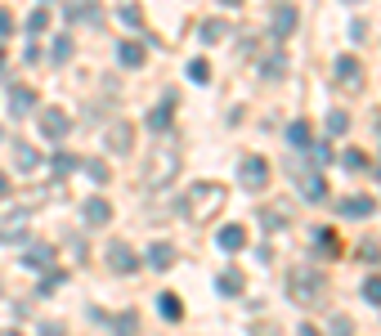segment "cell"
<instances>
[{
	"instance_id": "obj_24",
	"label": "cell",
	"mask_w": 381,
	"mask_h": 336,
	"mask_svg": "<svg viewBox=\"0 0 381 336\" xmlns=\"http://www.w3.org/2000/svg\"><path fill=\"white\" fill-rule=\"evenodd\" d=\"M260 224L269 229V233H274V229H287V211H283V207H264V211H260Z\"/></svg>"
},
{
	"instance_id": "obj_37",
	"label": "cell",
	"mask_w": 381,
	"mask_h": 336,
	"mask_svg": "<svg viewBox=\"0 0 381 336\" xmlns=\"http://www.w3.org/2000/svg\"><path fill=\"white\" fill-rule=\"evenodd\" d=\"M86 175H90L94 184H108V179H112V175H108V166H104V162H86Z\"/></svg>"
},
{
	"instance_id": "obj_19",
	"label": "cell",
	"mask_w": 381,
	"mask_h": 336,
	"mask_svg": "<svg viewBox=\"0 0 381 336\" xmlns=\"http://www.w3.org/2000/svg\"><path fill=\"white\" fill-rule=\"evenodd\" d=\"M117 59H122V67H144V45L139 41H122V49H117Z\"/></svg>"
},
{
	"instance_id": "obj_41",
	"label": "cell",
	"mask_w": 381,
	"mask_h": 336,
	"mask_svg": "<svg viewBox=\"0 0 381 336\" xmlns=\"http://www.w3.org/2000/svg\"><path fill=\"white\" fill-rule=\"evenodd\" d=\"M9 31H14V14H9V9H0V41H5Z\"/></svg>"
},
{
	"instance_id": "obj_13",
	"label": "cell",
	"mask_w": 381,
	"mask_h": 336,
	"mask_svg": "<svg viewBox=\"0 0 381 336\" xmlns=\"http://www.w3.org/2000/svg\"><path fill=\"white\" fill-rule=\"evenodd\" d=\"M215 242H220V251H242L247 247V229L242 224H224L220 233H215Z\"/></svg>"
},
{
	"instance_id": "obj_47",
	"label": "cell",
	"mask_w": 381,
	"mask_h": 336,
	"mask_svg": "<svg viewBox=\"0 0 381 336\" xmlns=\"http://www.w3.org/2000/svg\"><path fill=\"white\" fill-rule=\"evenodd\" d=\"M0 336H19V332H0Z\"/></svg>"
},
{
	"instance_id": "obj_36",
	"label": "cell",
	"mask_w": 381,
	"mask_h": 336,
	"mask_svg": "<svg viewBox=\"0 0 381 336\" xmlns=\"http://www.w3.org/2000/svg\"><path fill=\"white\" fill-rule=\"evenodd\" d=\"M45 27H49V14L45 9H31L27 14V31H45Z\"/></svg>"
},
{
	"instance_id": "obj_21",
	"label": "cell",
	"mask_w": 381,
	"mask_h": 336,
	"mask_svg": "<svg viewBox=\"0 0 381 336\" xmlns=\"http://www.w3.org/2000/svg\"><path fill=\"white\" fill-rule=\"evenodd\" d=\"M292 27H296V9L292 5H278L274 9V36H287Z\"/></svg>"
},
{
	"instance_id": "obj_25",
	"label": "cell",
	"mask_w": 381,
	"mask_h": 336,
	"mask_svg": "<svg viewBox=\"0 0 381 336\" xmlns=\"http://www.w3.org/2000/svg\"><path fill=\"white\" fill-rule=\"evenodd\" d=\"M260 72L269 76V81H278V76H287V54H269L260 63Z\"/></svg>"
},
{
	"instance_id": "obj_6",
	"label": "cell",
	"mask_w": 381,
	"mask_h": 336,
	"mask_svg": "<svg viewBox=\"0 0 381 336\" xmlns=\"http://www.w3.org/2000/svg\"><path fill=\"white\" fill-rule=\"evenodd\" d=\"M337 211L345 215V220H368V215L377 211V202H372L368 193H350V197H341V202H337Z\"/></svg>"
},
{
	"instance_id": "obj_39",
	"label": "cell",
	"mask_w": 381,
	"mask_h": 336,
	"mask_svg": "<svg viewBox=\"0 0 381 336\" xmlns=\"http://www.w3.org/2000/svg\"><path fill=\"white\" fill-rule=\"evenodd\" d=\"M247 336H283V332H278V323H252Z\"/></svg>"
},
{
	"instance_id": "obj_22",
	"label": "cell",
	"mask_w": 381,
	"mask_h": 336,
	"mask_svg": "<svg viewBox=\"0 0 381 336\" xmlns=\"http://www.w3.org/2000/svg\"><path fill=\"white\" fill-rule=\"evenodd\" d=\"M112 332H117V336H139V314L135 310L117 314V318H112Z\"/></svg>"
},
{
	"instance_id": "obj_8",
	"label": "cell",
	"mask_w": 381,
	"mask_h": 336,
	"mask_svg": "<svg viewBox=\"0 0 381 336\" xmlns=\"http://www.w3.org/2000/svg\"><path fill=\"white\" fill-rule=\"evenodd\" d=\"M81 215H86L90 229H104V224L112 220V207H108L104 197H86V202H81Z\"/></svg>"
},
{
	"instance_id": "obj_31",
	"label": "cell",
	"mask_w": 381,
	"mask_h": 336,
	"mask_svg": "<svg viewBox=\"0 0 381 336\" xmlns=\"http://www.w3.org/2000/svg\"><path fill=\"white\" fill-rule=\"evenodd\" d=\"M224 31H229V27H224L220 19H211V23H202V41H207V45H215V41L224 36Z\"/></svg>"
},
{
	"instance_id": "obj_35",
	"label": "cell",
	"mask_w": 381,
	"mask_h": 336,
	"mask_svg": "<svg viewBox=\"0 0 381 336\" xmlns=\"http://www.w3.org/2000/svg\"><path fill=\"white\" fill-rule=\"evenodd\" d=\"M327 130H332V134H345V130H350V117H345V112H327Z\"/></svg>"
},
{
	"instance_id": "obj_30",
	"label": "cell",
	"mask_w": 381,
	"mask_h": 336,
	"mask_svg": "<svg viewBox=\"0 0 381 336\" xmlns=\"http://www.w3.org/2000/svg\"><path fill=\"white\" fill-rule=\"evenodd\" d=\"M363 300H368V305H381V274L363 278Z\"/></svg>"
},
{
	"instance_id": "obj_16",
	"label": "cell",
	"mask_w": 381,
	"mask_h": 336,
	"mask_svg": "<svg viewBox=\"0 0 381 336\" xmlns=\"http://www.w3.org/2000/svg\"><path fill=\"white\" fill-rule=\"evenodd\" d=\"M215 287H220L224 296H238L242 287H247V278H242V269H224L220 278H215Z\"/></svg>"
},
{
	"instance_id": "obj_7",
	"label": "cell",
	"mask_w": 381,
	"mask_h": 336,
	"mask_svg": "<svg viewBox=\"0 0 381 336\" xmlns=\"http://www.w3.org/2000/svg\"><path fill=\"white\" fill-rule=\"evenodd\" d=\"M108 265H112V274H135V269H139V256H135L126 242H112V247H108Z\"/></svg>"
},
{
	"instance_id": "obj_2",
	"label": "cell",
	"mask_w": 381,
	"mask_h": 336,
	"mask_svg": "<svg viewBox=\"0 0 381 336\" xmlns=\"http://www.w3.org/2000/svg\"><path fill=\"white\" fill-rule=\"evenodd\" d=\"M175 175H179V148L175 144H157L148 166H144V184L148 189H167Z\"/></svg>"
},
{
	"instance_id": "obj_3",
	"label": "cell",
	"mask_w": 381,
	"mask_h": 336,
	"mask_svg": "<svg viewBox=\"0 0 381 336\" xmlns=\"http://www.w3.org/2000/svg\"><path fill=\"white\" fill-rule=\"evenodd\" d=\"M224 207V189L220 184H193L189 197H184V211L193 215V220H207V215H215Z\"/></svg>"
},
{
	"instance_id": "obj_46",
	"label": "cell",
	"mask_w": 381,
	"mask_h": 336,
	"mask_svg": "<svg viewBox=\"0 0 381 336\" xmlns=\"http://www.w3.org/2000/svg\"><path fill=\"white\" fill-rule=\"evenodd\" d=\"M224 5H242V0H224Z\"/></svg>"
},
{
	"instance_id": "obj_20",
	"label": "cell",
	"mask_w": 381,
	"mask_h": 336,
	"mask_svg": "<svg viewBox=\"0 0 381 336\" xmlns=\"http://www.w3.org/2000/svg\"><path fill=\"white\" fill-rule=\"evenodd\" d=\"M175 117V99H167V104H157L153 112H148V130H167Z\"/></svg>"
},
{
	"instance_id": "obj_34",
	"label": "cell",
	"mask_w": 381,
	"mask_h": 336,
	"mask_svg": "<svg viewBox=\"0 0 381 336\" xmlns=\"http://www.w3.org/2000/svg\"><path fill=\"white\" fill-rule=\"evenodd\" d=\"M49 59H54V67H59V63H68V59H72V41H68V36H59V41H54V54H49Z\"/></svg>"
},
{
	"instance_id": "obj_32",
	"label": "cell",
	"mask_w": 381,
	"mask_h": 336,
	"mask_svg": "<svg viewBox=\"0 0 381 336\" xmlns=\"http://www.w3.org/2000/svg\"><path fill=\"white\" fill-rule=\"evenodd\" d=\"M305 153L314 157V166H327V162H332V148H327L323 139H319V144H310V148H305Z\"/></svg>"
},
{
	"instance_id": "obj_15",
	"label": "cell",
	"mask_w": 381,
	"mask_h": 336,
	"mask_svg": "<svg viewBox=\"0 0 381 336\" xmlns=\"http://www.w3.org/2000/svg\"><path fill=\"white\" fill-rule=\"evenodd\" d=\"M148 265H153L157 274H167V269L175 265V247L171 242H153V247H148Z\"/></svg>"
},
{
	"instance_id": "obj_12",
	"label": "cell",
	"mask_w": 381,
	"mask_h": 336,
	"mask_svg": "<svg viewBox=\"0 0 381 336\" xmlns=\"http://www.w3.org/2000/svg\"><path fill=\"white\" fill-rule=\"evenodd\" d=\"M23 265H27V269H49V265H54V251H49L45 242H27Z\"/></svg>"
},
{
	"instance_id": "obj_14",
	"label": "cell",
	"mask_w": 381,
	"mask_h": 336,
	"mask_svg": "<svg viewBox=\"0 0 381 336\" xmlns=\"http://www.w3.org/2000/svg\"><path fill=\"white\" fill-rule=\"evenodd\" d=\"M130 139H135V126H126V122H117V126H112L108 130V148H112V153H130Z\"/></svg>"
},
{
	"instance_id": "obj_45",
	"label": "cell",
	"mask_w": 381,
	"mask_h": 336,
	"mask_svg": "<svg viewBox=\"0 0 381 336\" xmlns=\"http://www.w3.org/2000/svg\"><path fill=\"white\" fill-rule=\"evenodd\" d=\"M0 72H5V49H0Z\"/></svg>"
},
{
	"instance_id": "obj_26",
	"label": "cell",
	"mask_w": 381,
	"mask_h": 336,
	"mask_svg": "<svg viewBox=\"0 0 381 336\" xmlns=\"http://www.w3.org/2000/svg\"><path fill=\"white\" fill-rule=\"evenodd\" d=\"M76 166H81V162H76L72 153H54V162H49V171H54V175L63 179V175H72V171H76Z\"/></svg>"
},
{
	"instance_id": "obj_10",
	"label": "cell",
	"mask_w": 381,
	"mask_h": 336,
	"mask_svg": "<svg viewBox=\"0 0 381 336\" xmlns=\"http://www.w3.org/2000/svg\"><path fill=\"white\" fill-rule=\"evenodd\" d=\"M31 108H36V90H31V86H9V112L27 117Z\"/></svg>"
},
{
	"instance_id": "obj_23",
	"label": "cell",
	"mask_w": 381,
	"mask_h": 336,
	"mask_svg": "<svg viewBox=\"0 0 381 336\" xmlns=\"http://www.w3.org/2000/svg\"><path fill=\"white\" fill-rule=\"evenodd\" d=\"M287 144H292V148H310V144H314L310 122H292V126H287Z\"/></svg>"
},
{
	"instance_id": "obj_38",
	"label": "cell",
	"mask_w": 381,
	"mask_h": 336,
	"mask_svg": "<svg viewBox=\"0 0 381 336\" xmlns=\"http://www.w3.org/2000/svg\"><path fill=\"white\" fill-rule=\"evenodd\" d=\"M189 76L197 81V86H202V81H211V67H207L202 59H193V63H189Z\"/></svg>"
},
{
	"instance_id": "obj_9",
	"label": "cell",
	"mask_w": 381,
	"mask_h": 336,
	"mask_svg": "<svg viewBox=\"0 0 381 336\" xmlns=\"http://www.w3.org/2000/svg\"><path fill=\"white\" fill-rule=\"evenodd\" d=\"M27 220H31L27 211H9L5 220H0V242H19L23 229H27Z\"/></svg>"
},
{
	"instance_id": "obj_1",
	"label": "cell",
	"mask_w": 381,
	"mask_h": 336,
	"mask_svg": "<svg viewBox=\"0 0 381 336\" xmlns=\"http://www.w3.org/2000/svg\"><path fill=\"white\" fill-rule=\"evenodd\" d=\"M287 296H292L301 310H314V305L327 296V278L319 274V269H310V265H296L292 274H287Z\"/></svg>"
},
{
	"instance_id": "obj_29",
	"label": "cell",
	"mask_w": 381,
	"mask_h": 336,
	"mask_svg": "<svg viewBox=\"0 0 381 336\" xmlns=\"http://www.w3.org/2000/svg\"><path fill=\"white\" fill-rule=\"evenodd\" d=\"M14 162H19V171H36V166H41V153H36V148H19Z\"/></svg>"
},
{
	"instance_id": "obj_18",
	"label": "cell",
	"mask_w": 381,
	"mask_h": 336,
	"mask_svg": "<svg viewBox=\"0 0 381 336\" xmlns=\"http://www.w3.org/2000/svg\"><path fill=\"white\" fill-rule=\"evenodd\" d=\"M157 310H162V318L179 323V318H184V300H179V296H171V292H162V296H157Z\"/></svg>"
},
{
	"instance_id": "obj_44",
	"label": "cell",
	"mask_w": 381,
	"mask_h": 336,
	"mask_svg": "<svg viewBox=\"0 0 381 336\" xmlns=\"http://www.w3.org/2000/svg\"><path fill=\"white\" fill-rule=\"evenodd\" d=\"M296 336H319V332H314V327H310V323H305V327H301V332H296Z\"/></svg>"
},
{
	"instance_id": "obj_5",
	"label": "cell",
	"mask_w": 381,
	"mask_h": 336,
	"mask_svg": "<svg viewBox=\"0 0 381 336\" xmlns=\"http://www.w3.org/2000/svg\"><path fill=\"white\" fill-rule=\"evenodd\" d=\"M238 175H242V189H252V193H260L264 184H269V162L264 157H242V166H238Z\"/></svg>"
},
{
	"instance_id": "obj_42",
	"label": "cell",
	"mask_w": 381,
	"mask_h": 336,
	"mask_svg": "<svg viewBox=\"0 0 381 336\" xmlns=\"http://www.w3.org/2000/svg\"><path fill=\"white\" fill-rule=\"evenodd\" d=\"M41 336H68V332H63L59 323H41Z\"/></svg>"
},
{
	"instance_id": "obj_43",
	"label": "cell",
	"mask_w": 381,
	"mask_h": 336,
	"mask_svg": "<svg viewBox=\"0 0 381 336\" xmlns=\"http://www.w3.org/2000/svg\"><path fill=\"white\" fill-rule=\"evenodd\" d=\"M0 197H9V179L5 175H0Z\"/></svg>"
},
{
	"instance_id": "obj_40",
	"label": "cell",
	"mask_w": 381,
	"mask_h": 336,
	"mask_svg": "<svg viewBox=\"0 0 381 336\" xmlns=\"http://www.w3.org/2000/svg\"><path fill=\"white\" fill-rule=\"evenodd\" d=\"M332 336H350V318H345V314L332 318Z\"/></svg>"
},
{
	"instance_id": "obj_33",
	"label": "cell",
	"mask_w": 381,
	"mask_h": 336,
	"mask_svg": "<svg viewBox=\"0 0 381 336\" xmlns=\"http://www.w3.org/2000/svg\"><path fill=\"white\" fill-rule=\"evenodd\" d=\"M341 162H345V171H363V166H368V157H363L359 148H345V153H341Z\"/></svg>"
},
{
	"instance_id": "obj_27",
	"label": "cell",
	"mask_w": 381,
	"mask_h": 336,
	"mask_svg": "<svg viewBox=\"0 0 381 336\" xmlns=\"http://www.w3.org/2000/svg\"><path fill=\"white\" fill-rule=\"evenodd\" d=\"M63 278H68V274H63V269H49V274L41 278V287H36V292H41V296H54V292L63 287Z\"/></svg>"
},
{
	"instance_id": "obj_4",
	"label": "cell",
	"mask_w": 381,
	"mask_h": 336,
	"mask_svg": "<svg viewBox=\"0 0 381 336\" xmlns=\"http://www.w3.org/2000/svg\"><path fill=\"white\" fill-rule=\"evenodd\" d=\"M36 122H41V134H45V139H54V144L68 139V130H72V117L63 112V108H41Z\"/></svg>"
},
{
	"instance_id": "obj_28",
	"label": "cell",
	"mask_w": 381,
	"mask_h": 336,
	"mask_svg": "<svg viewBox=\"0 0 381 336\" xmlns=\"http://www.w3.org/2000/svg\"><path fill=\"white\" fill-rule=\"evenodd\" d=\"M314 247H323V256H341V242H337V233H327V229H319V233H314Z\"/></svg>"
},
{
	"instance_id": "obj_17",
	"label": "cell",
	"mask_w": 381,
	"mask_h": 336,
	"mask_svg": "<svg viewBox=\"0 0 381 336\" xmlns=\"http://www.w3.org/2000/svg\"><path fill=\"white\" fill-rule=\"evenodd\" d=\"M301 193H305V202H323V197H327L323 175H319V171H314V175H301Z\"/></svg>"
},
{
	"instance_id": "obj_11",
	"label": "cell",
	"mask_w": 381,
	"mask_h": 336,
	"mask_svg": "<svg viewBox=\"0 0 381 336\" xmlns=\"http://www.w3.org/2000/svg\"><path fill=\"white\" fill-rule=\"evenodd\" d=\"M337 81H341V86H363V67H359V59H350V54H341L337 59Z\"/></svg>"
}]
</instances>
